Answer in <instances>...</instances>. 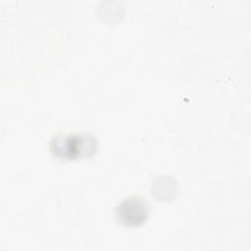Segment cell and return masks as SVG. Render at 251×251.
<instances>
[{
    "instance_id": "1",
    "label": "cell",
    "mask_w": 251,
    "mask_h": 251,
    "mask_svg": "<svg viewBox=\"0 0 251 251\" xmlns=\"http://www.w3.org/2000/svg\"><path fill=\"white\" fill-rule=\"evenodd\" d=\"M97 147V139L91 132L59 133L49 141L50 152L57 158L67 160L90 157Z\"/></svg>"
},
{
    "instance_id": "2",
    "label": "cell",
    "mask_w": 251,
    "mask_h": 251,
    "mask_svg": "<svg viewBox=\"0 0 251 251\" xmlns=\"http://www.w3.org/2000/svg\"><path fill=\"white\" fill-rule=\"evenodd\" d=\"M118 222L125 226L135 227L142 225L150 214L148 202L139 195H130L122 200L115 209Z\"/></svg>"
}]
</instances>
